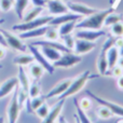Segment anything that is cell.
Returning a JSON list of instances; mask_svg holds the SVG:
<instances>
[{"mask_svg": "<svg viewBox=\"0 0 123 123\" xmlns=\"http://www.w3.org/2000/svg\"><path fill=\"white\" fill-rule=\"evenodd\" d=\"M111 12H115V8H109V9H105V10L96 11L93 14L87 15L85 18L77 22L76 29H93V30L102 29V27L104 26L105 18Z\"/></svg>", "mask_w": 123, "mask_h": 123, "instance_id": "1", "label": "cell"}, {"mask_svg": "<svg viewBox=\"0 0 123 123\" xmlns=\"http://www.w3.org/2000/svg\"><path fill=\"white\" fill-rule=\"evenodd\" d=\"M95 77H97V76L92 74L91 72H90V70H85L84 72L79 74L76 79H74V80L71 81V83H70V85L68 86V89L66 90L62 95L58 96L60 99H65V98L70 97V96L77 94L79 91H81V90L84 87V85L86 84V82L90 80V79L95 78Z\"/></svg>", "mask_w": 123, "mask_h": 123, "instance_id": "2", "label": "cell"}, {"mask_svg": "<svg viewBox=\"0 0 123 123\" xmlns=\"http://www.w3.org/2000/svg\"><path fill=\"white\" fill-rule=\"evenodd\" d=\"M53 18L52 15H48V16H38L37 18L32 19L29 22H23L21 24H16V25H13L12 29L15 31H27V30H31L35 28L41 27V26H45L49 25V23L51 22V19Z\"/></svg>", "mask_w": 123, "mask_h": 123, "instance_id": "3", "label": "cell"}, {"mask_svg": "<svg viewBox=\"0 0 123 123\" xmlns=\"http://www.w3.org/2000/svg\"><path fill=\"white\" fill-rule=\"evenodd\" d=\"M86 95L89 96V97H91L93 100H95L100 106H104V107H106V108H108L115 116L123 117V106H121V105H118V104H116V103H112L108 99H105V98L96 95V94H94L93 92H91V91H86Z\"/></svg>", "mask_w": 123, "mask_h": 123, "instance_id": "4", "label": "cell"}, {"mask_svg": "<svg viewBox=\"0 0 123 123\" xmlns=\"http://www.w3.org/2000/svg\"><path fill=\"white\" fill-rule=\"evenodd\" d=\"M81 62H82L81 55H78V54H76V53H71V52H68V53L62 54L61 57L53 63V66L55 68L56 67L57 68H71V67H74V66L78 65Z\"/></svg>", "mask_w": 123, "mask_h": 123, "instance_id": "5", "label": "cell"}, {"mask_svg": "<svg viewBox=\"0 0 123 123\" xmlns=\"http://www.w3.org/2000/svg\"><path fill=\"white\" fill-rule=\"evenodd\" d=\"M28 49H29L31 55L34 56L35 61H36L39 65L42 66L45 71L49 72V74H53L54 70H55V67L53 66V64H51V62H49L45 58V56L42 54V52L40 51V49H39L38 47H36V45L30 43V44L28 45Z\"/></svg>", "mask_w": 123, "mask_h": 123, "instance_id": "6", "label": "cell"}, {"mask_svg": "<svg viewBox=\"0 0 123 123\" xmlns=\"http://www.w3.org/2000/svg\"><path fill=\"white\" fill-rule=\"evenodd\" d=\"M1 32L3 34L4 38H6L8 47H10L11 49L15 50V51L22 52V53H25V52L27 51L28 45H26L18 36H15V35L11 34L10 31H6V30H4V29H2Z\"/></svg>", "mask_w": 123, "mask_h": 123, "instance_id": "7", "label": "cell"}, {"mask_svg": "<svg viewBox=\"0 0 123 123\" xmlns=\"http://www.w3.org/2000/svg\"><path fill=\"white\" fill-rule=\"evenodd\" d=\"M21 109L22 108L18 104V100H17V86H16V91L13 93L12 97H11V100H10V104H9L8 109H6V116H8L9 123H16L17 122Z\"/></svg>", "mask_w": 123, "mask_h": 123, "instance_id": "8", "label": "cell"}, {"mask_svg": "<svg viewBox=\"0 0 123 123\" xmlns=\"http://www.w3.org/2000/svg\"><path fill=\"white\" fill-rule=\"evenodd\" d=\"M103 36H106V32L102 29H77L76 34H74V37L77 39H84V40L92 41V42H94Z\"/></svg>", "mask_w": 123, "mask_h": 123, "instance_id": "9", "label": "cell"}, {"mask_svg": "<svg viewBox=\"0 0 123 123\" xmlns=\"http://www.w3.org/2000/svg\"><path fill=\"white\" fill-rule=\"evenodd\" d=\"M66 4H67L69 11L81 15V16H87V15H91L95 13L96 11H98L97 9L92 8V6H86L84 3H80V2H67Z\"/></svg>", "mask_w": 123, "mask_h": 123, "instance_id": "10", "label": "cell"}, {"mask_svg": "<svg viewBox=\"0 0 123 123\" xmlns=\"http://www.w3.org/2000/svg\"><path fill=\"white\" fill-rule=\"evenodd\" d=\"M45 6H47L49 13L51 15H53V16L65 14V13L69 12L67 4L64 3L62 0H48Z\"/></svg>", "mask_w": 123, "mask_h": 123, "instance_id": "11", "label": "cell"}, {"mask_svg": "<svg viewBox=\"0 0 123 123\" xmlns=\"http://www.w3.org/2000/svg\"><path fill=\"white\" fill-rule=\"evenodd\" d=\"M96 44L92 41H87L84 40V39H77L74 41V53L78 54V55H83V54H86L89 52L93 51L95 49Z\"/></svg>", "mask_w": 123, "mask_h": 123, "instance_id": "12", "label": "cell"}, {"mask_svg": "<svg viewBox=\"0 0 123 123\" xmlns=\"http://www.w3.org/2000/svg\"><path fill=\"white\" fill-rule=\"evenodd\" d=\"M81 15L76 14V13L72 12H68L65 13V14H61V15H56V16H53V18L51 19V22L49 23L50 26H60L64 23H67V22H71V21H80L81 19Z\"/></svg>", "mask_w": 123, "mask_h": 123, "instance_id": "13", "label": "cell"}, {"mask_svg": "<svg viewBox=\"0 0 123 123\" xmlns=\"http://www.w3.org/2000/svg\"><path fill=\"white\" fill-rule=\"evenodd\" d=\"M64 104H65V99H60L51 109L49 110L48 115L45 116L44 119H42V122L41 123H54L55 120L58 119L60 117L61 112H62V109L64 107Z\"/></svg>", "mask_w": 123, "mask_h": 123, "instance_id": "14", "label": "cell"}, {"mask_svg": "<svg viewBox=\"0 0 123 123\" xmlns=\"http://www.w3.org/2000/svg\"><path fill=\"white\" fill-rule=\"evenodd\" d=\"M17 85H18V80L16 77H12V78H9L8 80L3 81L0 84V99L12 93L16 89Z\"/></svg>", "mask_w": 123, "mask_h": 123, "instance_id": "15", "label": "cell"}, {"mask_svg": "<svg viewBox=\"0 0 123 123\" xmlns=\"http://www.w3.org/2000/svg\"><path fill=\"white\" fill-rule=\"evenodd\" d=\"M71 81H72V79H70V78L64 79V80L60 81V82H58L57 84H56L55 86H54L53 89L49 92V93L45 94L44 98H45V99H48V98H53V97H56V96L62 95V94H63L64 92L68 89V86L70 85Z\"/></svg>", "mask_w": 123, "mask_h": 123, "instance_id": "16", "label": "cell"}, {"mask_svg": "<svg viewBox=\"0 0 123 123\" xmlns=\"http://www.w3.org/2000/svg\"><path fill=\"white\" fill-rule=\"evenodd\" d=\"M48 28H49V25L41 26V27L35 28V29L21 32L18 37L22 39V40H24V39H34V38H39V37H43L44 34L47 32Z\"/></svg>", "mask_w": 123, "mask_h": 123, "instance_id": "17", "label": "cell"}, {"mask_svg": "<svg viewBox=\"0 0 123 123\" xmlns=\"http://www.w3.org/2000/svg\"><path fill=\"white\" fill-rule=\"evenodd\" d=\"M40 51L42 52V54L45 56V58L49 62H51V63L56 62L62 56L61 51H58V50L54 49V48H52V47H48V45H42V47H40Z\"/></svg>", "mask_w": 123, "mask_h": 123, "instance_id": "18", "label": "cell"}, {"mask_svg": "<svg viewBox=\"0 0 123 123\" xmlns=\"http://www.w3.org/2000/svg\"><path fill=\"white\" fill-rule=\"evenodd\" d=\"M107 62H108V68H112L113 66L117 65L118 60L120 57V54H119V49L117 47H111L110 49L107 51Z\"/></svg>", "mask_w": 123, "mask_h": 123, "instance_id": "19", "label": "cell"}, {"mask_svg": "<svg viewBox=\"0 0 123 123\" xmlns=\"http://www.w3.org/2000/svg\"><path fill=\"white\" fill-rule=\"evenodd\" d=\"M107 52H103L100 51L99 55L97 57V69L102 76L107 74L109 68H108V62H107Z\"/></svg>", "mask_w": 123, "mask_h": 123, "instance_id": "20", "label": "cell"}, {"mask_svg": "<svg viewBox=\"0 0 123 123\" xmlns=\"http://www.w3.org/2000/svg\"><path fill=\"white\" fill-rule=\"evenodd\" d=\"M17 80H18V84L21 85L22 89L28 92V89H29V85H30V81H29V78H28L27 74H26L25 69L23 68V66H19L18 67Z\"/></svg>", "mask_w": 123, "mask_h": 123, "instance_id": "21", "label": "cell"}, {"mask_svg": "<svg viewBox=\"0 0 123 123\" xmlns=\"http://www.w3.org/2000/svg\"><path fill=\"white\" fill-rule=\"evenodd\" d=\"M44 68L41 65H39L38 63H31L29 65V74L35 81H38L41 77L44 74Z\"/></svg>", "mask_w": 123, "mask_h": 123, "instance_id": "22", "label": "cell"}, {"mask_svg": "<svg viewBox=\"0 0 123 123\" xmlns=\"http://www.w3.org/2000/svg\"><path fill=\"white\" fill-rule=\"evenodd\" d=\"M35 62V58L31 54H26V53H23L21 55H17L13 58V64L17 66H27V65H30L31 63Z\"/></svg>", "mask_w": 123, "mask_h": 123, "instance_id": "23", "label": "cell"}, {"mask_svg": "<svg viewBox=\"0 0 123 123\" xmlns=\"http://www.w3.org/2000/svg\"><path fill=\"white\" fill-rule=\"evenodd\" d=\"M30 0H14V3H13V6H14L15 13H16L17 17L19 19H23L24 16V12L27 9L28 4H29Z\"/></svg>", "mask_w": 123, "mask_h": 123, "instance_id": "24", "label": "cell"}, {"mask_svg": "<svg viewBox=\"0 0 123 123\" xmlns=\"http://www.w3.org/2000/svg\"><path fill=\"white\" fill-rule=\"evenodd\" d=\"M76 24H77V21H71V22H67V23H64L62 25H60V28H58L60 37L71 34L76 29Z\"/></svg>", "mask_w": 123, "mask_h": 123, "instance_id": "25", "label": "cell"}, {"mask_svg": "<svg viewBox=\"0 0 123 123\" xmlns=\"http://www.w3.org/2000/svg\"><path fill=\"white\" fill-rule=\"evenodd\" d=\"M74 107H76V111H77L76 115L78 116L79 120H80V123H92L90 118L87 117V115L85 113V111L80 107L79 100L77 99V98H74Z\"/></svg>", "mask_w": 123, "mask_h": 123, "instance_id": "26", "label": "cell"}, {"mask_svg": "<svg viewBox=\"0 0 123 123\" xmlns=\"http://www.w3.org/2000/svg\"><path fill=\"white\" fill-rule=\"evenodd\" d=\"M43 9H44V6H34V8H32L29 12L26 13V15L23 16V19H22V21L23 22H29V21H32V19L37 18V17L42 13Z\"/></svg>", "mask_w": 123, "mask_h": 123, "instance_id": "27", "label": "cell"}, {"mask_svg": "<svg viewBox=\"0 0 123 123\" xmlns=\"http://www.w3.org/2000/svg\"><path fill=\"white\" fill-rule=\"evenodd\" d=\"M121 21H122L121 15L118 14V13L111 12L110 14H108L106 16V18H105V21H104V25L110 27V26H112L113 24H117V23H119V22H121Z\"/></svg>", "mask_w": 123, "mask_h": 123, "instance_id": "28", "label": "cell"}, {"mask_svg": "<svg viewBox=\"0 0 123 123\" xmlns=\"http://www.w3.org/2000/svg\"><path fill=\"white\" fill-rule=\"evenodd\" d=\"M45 40H52V41H57L60 39V34H58V29H56L54 26H50L48 28L47 32L43 36Z\"/></svg>", "mask_w": 123, "mask_h": 123, "instance_id": "29", "label": "cell"}, {"mask_svg": "<svg viewBox=\"0 0 123 123\" xmlns=\"http://www.w3.org/2000/svg\"><path fill=\"white\" fill-rule=\"evenodd\" d=\"M40 93H41V87L39 85V83L36 82V81L30 83L29 89H28V96H29V98L37 97V96L40 95Z\"/></svg>", "mask_w": 123, "mask_h": 123, "instance_id": "30", "label": "cell"}, {"mask_svg": "<svg viewBox=\"0 0 123 123\" xmlns=\"http://www.w3.org/2000/svg\"><path fill=\"white\" fill-rule=\"evenodd\" d=\"M63 39V44L65 45L67 49L72 50L74 47V41H76V37H74L71 34L70 35H66V36L61 37Z\"/></svg>", "mask_w": 123, "mask_h": 123, "instance_id": "31", "label": "cell"}, {"mask_svg": "<svg viewBox=\"0 0 123 123\" xmlns=\"http://www.w3.org/2000/svg\"><path fill=\"white\" fill-rule=\"evenodd\" d=\"M44 96H37V97H32L29 99L30 102V107H31L32 110H36L37 108H39V107L41 106V105L44 103Z\"/></svg>", "mask_w": 123, "mask_h": 123, "instance_id": "32", "label": "cell"}, {"mask_svg": "<svg viewBox=\"0 0 123 123\" xmlns=\"http://www.w3.org/2000/svg\"><path fill=\"white\" fill-rule=\"evenodd\" d=\"M97 116L100 118V119L106 120V119H110V118L113 116V113L111 112V111L109 110L108 108H106V107L102 106L100 108L97 109Z\"/></svg>", "mask_w": 123, "mask_h": 123, "instance_id": "33", "label": "cell"}, {"mask_svg": "<svg viewBox=\"0 0 123 123\" xmlns=\"http://www.w3.org/2000/svg\"><path fill=\"white\" fill-rule=\"evenodd\" d=\"M28 92L25 91V90H23L21 87L19 90H17V100H18V104L19 106H21V108L23 107V105L26 103V100L28 99Z\"/></svg>", "mask_w": 123, "mask_h": 123, "instance_id": "34", "label": "cell"}, {"mask_svg": "<svg viewBox=\"0 0 123 123\" xmlns=\"http://www.w3.org/2000/svg\"><path fill=\"white\" fill-rule=\"evenodd\" d=\"M111 27V34L113 37H122L123 36V24L121 22L117 24H113Z\"/></svg>", "mask_w": 123, "mask_h": 123, "instance_id": "35", "label": "cell"}, {"mask_svg": "<svg viewBox=\"0 0 123 123\" xmlns=\"http://www.w3.org/2000/svg\"><path fill=\"white\" fill-rule=\"evenodd\" d=\"M49 110H50L49 106H48L45 103H43V104L41 105L39 108H37L35 111H36V115L38 116L39 118H41V119H44L45 116H47L48 112H49Z\"/></svg>", "mask_w": 123, "mask_h": 123, "instance_id": "36", "label": "cell"}, {"mask_svg": "<svg viewBox=\"0 0 123 123\" xmlns=\"http://www.w3.org/2000/svg\"><path fill=\"white\" fill-rule=\"evenodd\" d=\"M79 105H80V107L83 109V110H90L92 107V98L91 97H84L82 98V99L79 102Z\"/></svg>", "mask_w": 123, "mask_h": 123, "instance_id": "37", "label": "cell"}, {"mask_svg": "<svg viewBox=\"0 0 123 123\" xmlns=\"http://www.w3.org/2000/svg\"><path fill=\"white\" fill-rule=\"evenodd\" d=\"M107 74H110V76L118 78V77H120V76H122L123 74V69L120 67V66L116 65V66H113L112 68L109 69V71L107 72Z\"/></svg>", "mask_w": 123, "mask_h": 123, "instance_id": "38", "label": "cell"}, {"mask_svg": "<svg viewBox=\"0 0 123 123\" xmlns=\"http://www.w3.org/2000/svg\"><path fill=\"white\" fill-rule=\"evenodd\" d=\"M13 8V2L11 0H0V9L3 12H8Z\"/></svg>", "mask_w": 123, "mask_h": 123, "instance_id": "39", "label": "cell"}, {"mask_svg": "<svg viewBox=\"0 0 123 123\" xmlns=\"http://www.w3.org/2000/svg\"><path fill=\"white\" fill-rule=\"evenodd\" d=\"M35 6H44L47 4V0H30Z\"/></svg>", "mask_w": 123, "mask_h": 123, "instance_id": "40", "label": "cell"}, {"mask_svg": "<svg viewBox=\"0 0 123 123\" xmlns=\"http://www.w3.org/2000/svg\"><path fill=\"white\" fill-rule=\"evenodd\" d=\"M0 45L3 48H8V43H6V38H4L3 34L1 32V30H0Z\"/></svg>", "mask_w": 123, "mask_h": 123, "instance_id": "41", "label": "cell"}, {"mask_svg": "<svg viewBox=\"0 0 123 123\" xmlns=\"http://www.w3.org/2000/svg\"><path fill=\"white\" fill-rule=\"evenodd\" d=\"M122 45H123L122 37H117V39H116V41H115V47H117L118 49H119V48H121Z\"/></svg>", "mask_w": 123, "mask_h": 123, "instance_id": "42", "label": "cell"}, {"mask_svg": "<svg viewBox=\"0 0 123 123\" xmlns=\"http://www.w3.org/2000/svg\"><path fill=\"white\" fill-rule=\"evenodd\" d=\"M117 84L119 86V89L123 90V74L120 77H118V80H117Z\"/></svg>", "mask_w": 123, "mask_h": 123, "instance_id": "43", "label": "cell"}, {"mask_svg": "<svg viewBox=\"0 0 123 123\" xmlns=\"http://www.w3.org/2000/svg\"><path fill=\"white\" fill-rule=\"evenodd\" d=\"M4 49H6V48L0 45V60H3L4 56H6V50Z\"/></svg>", "mask_w": 123, "mask_h": 123, "instance_id": "44", "label": "cell"}, {"mask_svg": "<svg viewBox=\"0 0 123 123\" xmlns=\"http://www.w3.org/2000/svg\"><path fill=\"white\" fill-rule=\"evenodd\" d=\"M58 123H68V122H67V120H66L65 117L60 116V117H58Z\"/></svg>", "mask_w": 123, "mask_h": 123, "instance_id": "45", "label": "cell"}, {"mask_svg": "<svg viewBox=\"0 0 123 123\" xmlns=\"http://www.w3.org/2000/svg\"><path fill=\"white\" fill-rule=\"evenodd\" d=\"M117 65H118V66H120V67H121L122 69H123V57H121V56H120L119 60H118Z\"/></svg>", "mask_w": 123, "mask_h": 123, "instance_id": "46", "label": "cell"}, {"mask_svg": "<svg viewBox=\"0 0 123 123\" xmlns=\"http://www.w3.org/2000/svg\"><path fill=\"white\" fill-rule=\"evenodd\" d=\"M119 54H120V56H121V57H123V45L121 48H119Z\"/></svg>", "mask_w": 123, "mask_h": 123, "instance_id": "47", "label": "cell"}, {"mask_svg": "<svg viewBox=\"0 0 123 123\" xmlns=\"http://www.w3.org/2000/svg\"><path fill=\"white\" fill-rule=\"evenodd\" d=\"M74 119H76V123H80V120H79V118H78V116L74 113Z\"/></svg>", "mask_w": 123, "mask_h": 123, "instance_id": "48", "label": "cell"}, {"mask_svg": "<svg viewBox=\"0 0 123 123\" xmlns=\"http://www.w3.org/2000/svg\"><path fill=\"white\" fill-rule=\"evenodd\" d=\"M0 123H4V119H3V117H0Z\"/></svg>", "mask_w": 123, "mask_h": 123, "instance_id": "49", "label": "cell"}, {"mask_svg": "<svg viewBox=\"0 0 123 123\" xmlns=\"http://www.w3.org/2000/svg\"><path fill=\"white\" fill-rule=\"evenodd\" d=\"M4 23V19L3 18H0V24H3Z\"/></svg>", "mask_w": 123, "mask_h": 123, "instance_id": "50", "label": "cell"}, {"mask_svg": "<svg viewBox=\"0 0 123 123\" xmlns=\"http://www.w3.org/2000/svg\"><path fill=\"white\" fill-rule=\"evenodd\" d=\"M119 2H120V0H117V3H116V6H117V4L119 3Z\"/></svg>", "mask_w": 123, "mask_h": 123, "instance_id": "51", "label": "cell"}, {"mask_svg": "<svg viewBox=\"0 0 123 123\" xmlns=\"http://www.w3.org/2000/svg\"><path fill=\"white\" fill-rule=\"evenodd\" d=\"M2 67H3V66H2V65H1V64H0V69H1V68H2Z\"/></svg>", "mask_w": 123, "mask_h": 123, "instance_id": "52", "label": "cell"}, {"mask_svg": "<svg viewBox=\"0 0 123 123\" xmlns=\"http://www.w3.org/2000/svg\"><path fill=\"white\" fill-rule=\"evenodd\" d=\"M11 1H12V2H13V3H14V0H11Z\"/></svg>", "mask_w": 123, "mask_h": 123, "instance_id": "53", "label": "cell"}, {"mask_svg": "<svg viewBox=\"0 0 123 123\" xmlns=\"http://www.w3.org/2000/svg\"><path fill=\"white\" fill-rule=\"evenodd\" d=\"M122 39H123V36H122Z\"/></svg>", "mask_w": 123, "mask_h": 123, "instance_id": "54", "label": "cell"}, {"mask_svg": "<svg viewBox=\"0 0 123 123\" xmlns=\"http://www.w3.org/2000/svg\"><path fill=\"white\" fill-rule=\"evenodd\" d=\"M47 1H48V0H47Z\"/></svg>", "mask_w": 123, "mask_h": 123, "instance_id": "55", "label": "cell"}]
</instances>
